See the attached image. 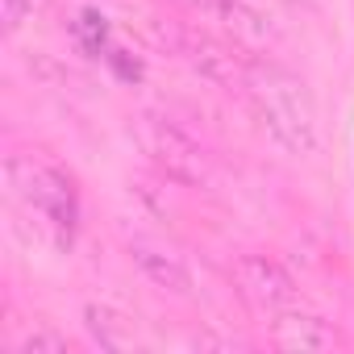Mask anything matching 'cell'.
Masks as SVG:
<instances>
[{"label": "cell", "instance_id": "3957f363", "mask_svg": "<svg viewBox=\"0 0 354 354\" xmlns=\"http://www.w3.org/2000/svg\"><path fill=\"white\" fill-rule=\"evenodd\" d=\"M133 142L142 146V154L154 162V171L167 175V180L184 184V188H205L209 184V175H213L209 150L175 121L142 113V117H133Z\"/></svg>", "mask_w": 354, "mask_h": 354}, {"label": "cell", "instance_id": "52a82bcc", "mask_svg": "<svg viewBox=\"0 0 354 354\" xmlns=\"http://www.w3.org/2000/svg\"><path fill=\"white\" fill-rule=\"evenodd\" d=\"M129 263L138 267V275L150 283V288H158V292H167V296H188L192 292V275H188V267L175 259V254H167V250H158V246H129Z\"/></svg>", "mask_w": 354, "mask_h": 354}, {"label": "cell", "instance_id": "8fae6325", "mask_svg": "<svg viewBox=\"0 0 354 354\" xmlns=\"http://www.w3.org/2000/svg\"><path fill=\"white\" fill-rule=\"evenodd\" d=\"M21 350H26V354H38V350L63 354V350H67V337H59V333H50V329H38V333H30V337L21 342Z\"/></svg>", "mask_w": 354, "mask_h": 354}, {"label": "cell", "instance_id": "30bf717a", "mask_svg": "<svg viewBox=\"0 0 354 354\" xmlns=\"http://www.w3.org/2000/svg\"><path fill=\"white\" fill-rule=\"evenodd\" d=\"M46 0H0V9H5V30L13 34V30H21V21L34 13V9H42Z\"/></svg>", "mask_w": 354, "mask_h": 354}, {"label": "cell", "instance_id": "277c9868", "mask_svg": "<svg viewBox=\"0 0 354 354\" xmlns=\"http://www.w3.org/2000/svg\"><path fill=\"white\" fill-rule=\"evenodd\" d=\"M234 283H238V296L267 321L296 308V300H300V288H296L292 271L283 263L267 259V254H242L234 263Z\"/></svg>", "mask_w": 354, "mask_h": 354}, {"label": "cell", "instance_id": "7c38bea8", "mask_svg": "<svg viewBox=\"0 0 354 354\" xmlns=\"http://www.w3.org/2000/svg\"><path fill=\"white\" fill-rule=\"evenodd\" d=\"M184 5H192V9H205V13H217L225 0H184Z\"/></svg>", "mask_w": 354, "mask_h": 354}, {"label": "cell", "instance_id": "6da1fadb", "mask_svg": "<svg viewBox=\"0 0 354 354\" xmlns=\"http://www.w3.org/2000/svg\"><path fill=\"white\" fill-rule=\"evenodd\" d=\"M259 113V121L271 129V138L292 150V154H313L321 133H317V104L313 92L304 88L300 75H292L279 63H250L246 88H242Z\"/></svg>", "mask_w": 354, "mask_h": 354}, {"label": "cell", "instance_id": "ba28073f", "mask_svg": "<svg viewBox=\"0 0 354 354\" xmlns=\"http://www.w3.org/2000/svg\"><path fill=\"white\" fill-rule=\"evenodd\" d=\"M84 325L92 333V342L100 350H133L138 346V325L133 317H125L113 304H88L84 308Z\"/></svg>", "mask_w": 354, "mask_h": 354}, {"label": "cell", "instance_id": "9c48e42d", "mask_svg": "<svg viewBox=\"0 0 354 354\" xmlns=\"http://www.w3.org/2000/svg\"><path fill=\"white\" fill-rule=\"evenodd\" d=\"M217 17L234 30V38H238L242 50H259V46H267V42L275 38L271 21H267L254 5H246V0H225V5L217 9Z\"/></svg>", "mask_w": 354, "mask_h": 354}, {"label": "cell", "instance_id": "5b68a950", "mask_svg": "<svg viewBox=\"0 0 354 354\" xmlns=\"http://www.w3.org/2000/svg\"><path fill=\"white\" fill-rule=\"evenodd\" d=\"M180 55L192 71H201L205 80H213L221 88H246V71L254 63L238 42H221V38L201 34V30L180 34Z\"/></svg>", "mask_w": 354, "mask_h": 354}, {"label": "cell", "instance_id": "7a4b0ae2", "mask_svg": "<svg viewBox=\"0 0 354 354\" xmlns=\"http://www.w3.org/2000/svg\"><path fill=\"white\" fill-rule=\"evenodd\" d=\"M9 188L13 196L38 213L59 238L71 242V230H75V217H80V205H75V184L63 167H55L50 158L34 154V150H21V154H9Z\"/></svg>", "mask_w": 354, "mask_h": 354}, {"label": "cell", "instance_id": "8992f818", "mask_svg": "<svg viewBox=\"0 0 354 354\" xmlns=\"http://www.w3.org/2000/svg\"><path fill=\"white\" fill-rule=\"evenodd\" d=\"M271 346L288 350V354H321V350L342 346V337H337V329L325 317L288 308V313L271 317Z\"/></svg>", "mask_w": 354, "mask_h": 354}]
</instances>
